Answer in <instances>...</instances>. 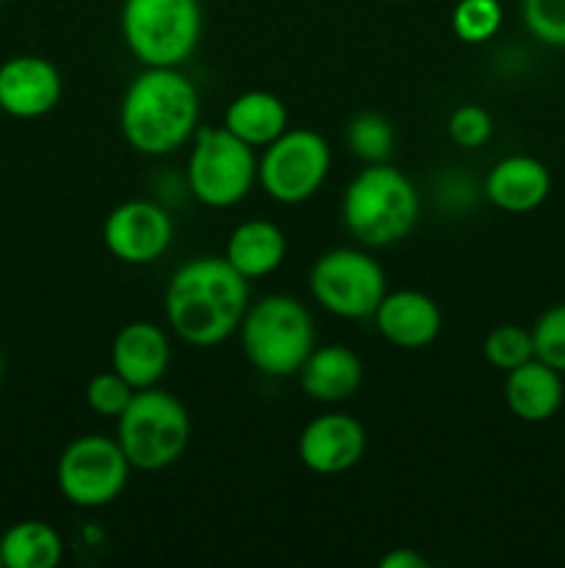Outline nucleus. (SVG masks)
Segmentation results:
<instances>
[{"mask_svg": "<svg viewBox=\"0 0 565 568\" xmlns=\"http://www.w3.org/2000/svg\"><path fill=\"white\" fill-rule=\"evenodd\" d=\"M249 281L227 258H194L177 266L164 297L166 322L192 347H216L242 327Z\"/></svg>", "mask_w": 565, "mask_h": 568, "instance_id": "obj_1", "label": "nucleus"}, {"mask_svg": "<svg viewBox=\"0 0 565 568\" xmlns=\"http://www.w3.org/2000/svg\"><path fill=\"white\" fill-rule=\"evenodd\" d=\"M199 94L177 67H147L120 105V128L136 153L166 155L197 133Z\"/></svg>", "mask_w": 565, "mask_h": 568, "instance_id": "obj_2", "label": "nucleus"}, {"mask_svg": "<svg viewBox=\"0 0 565 568\" xmlns=\"http://www.w3.org/2000/svg\"><path fill=\"white\" fill-rule=\"evenodd\" d=\"M419 211L415 186L388 161L366 164V170L349 181L341 203L343 225L369 247H388L410 236L419 222Z\"/></svg>", "mask_w": 565, "mask_h": 568, "instance_id": "obj_3", "label": "nucleus"}, {"mask_svg": "<svg viewBox=\"0 0 565 568\" xmlns=\"http://www.w3.org/2000/svg\"><path fill=\"white\" fill-rule=\"evenodd\" d=\"M314 320L297 297L269 294L242 320V347L249 364L269 377H291L314 353Z\"/></svg>", "mask_w": 565, "mask_h": 568, "instance_id": "obj_4", "label": "nucleus"}, {"mask_svg": "<svg viewBox=\"0 0 565 568\" xmlns=\"http://www.w3.org/2000/svg\"><path fill=\"white\" fill-rule=\"evenodd\" d=\"M192 419L181 399L161 388H138L116 419V442L133 469L161 471L188 447Z\"/></svg>", "mask_w": 565, "mask_h": 568, "instance_id": "obj_5", "label": "nucleus"}, {"mask_svg": "<svg viewBox=\"0 0 565 568\" xmlns=\"http://www.w3.org/2000/svg\"><path fill=\"white\" fill-rule=\"evenodd\" d=\"M203 33L199 0H125L122 37L144 67H181Z\"/></svg>", "mask_w": 565, "mask_h": 568, "instance_id": "obj_6", "label": "nucleus"}, {"mask_svg": "<svg viewBox=\"0 0 565 568\" xmlns=\"http://www.w3.org/2000/svg\"><path fill=\"white\" fill-rule=\"evenodd\" d=\"M258 178L255 148L222 128H197L188 155V186L194 197L210 209L242 203Z\"/></svg>", "mask_w": 565, "mask_h": 568, "instance_id": "obj_7", "label": "nucleus"}, {"mask_svg": "<svg viewBox=\"0 0 565 568\" xmlns=\"http://www.w3.org/2000/svg\"><path fill=\"white\" fill-rule=\"evenodd\" d=\"M310 294L341 320L374 316L386 297V272L369 253L349 247L327 250L310 270Z\"/></svg>", "mask_w": 565, "mask_h": 568, "instance_id": "obj_8", "label": "nucleus"}, {"mask_svg": "<svg viewBox=\"0 0 565 568\" xmlns=\"http://www.w3.org/2000/svg\"><path fill=\"white\" fill-rule=\"evenodd\" d=\"M131 469L116 438L81 436L61 453L55 480L78 508H103L125 491Z\"/></svg>", "mask_w": 565, "mask_h": 568, "instance_id": "obj_9", "label": "nucleus"}, {"mask_svg": "<svg viewBox=\"0 0 565 568\" xmlns=\"http://www.w3.org/2000/svg\"><path fill=\"white\" fill-rule=\"evenodd\" d=\"M330 148L316 131H286L266 144L258 161V181L271 200L297 205L314 197L330 172Z\"/></svg>", "mask_w": 565, "mask_h": 568, "instance_id": "obj_10", "label": "nucleus"}, {"mask_svg": "<svg viewBox=\"0 0 565 568\" xmlns=\"http://www.w3.org/2000/svg\"><path fill=\"white\" fill-rule=\"evenodd\" d=\"M172 239V216L150 200H127L116 205L103 225L105 247L125 264H153L170 250Z\"/></svg>", "mask_w": 565, "mask_h": 568, "instance_id": "obj_11", "label": "nucleus"}, {"mask_svg": "<svg viewBox=\"0 0 565 568\" xmlns=\"http://www.w3.org/2000/svg\"><path fill=\"white\" fill-rule=\"evenodd\" d=\"M64 83L53 61L14 55L0 64V109L17 120H37L59 105Z\"/></svg>", "mask_w": 565, "mask_h": 568, "instance_id": "obj_12", "label": "nucleus"}, {"mask_svg": "<svg viewBox=\"0 0 565 568\" xmlns=\"http://www.w3.org/2000/svg\"><path fill=\"white\" fill-rule=\"evenodd\" d=\"M299 460L314 475H343L360 464L366 453V430L355 416L325 414L316 416L299 433Z\"/></svg>", "mask_w": 565, "mask_h": 568, "instance_id": "obj_13", "label": "nucleus"}, {"mask_svg": "<svg viewBox=\"0 0 565 568\" xmlns=\"http://www.w3.org/2000/svg\"><path fill=\"white\" fill-rule=\"evenodd\" d=\"M377 331L388 344L402 349H424L441 336L443 316L441 308L427 294L402 288L382 297L374 311Z\"/></svg>", "mask_w": 565, "mask_h": 568, "instance_id": "obj_14", "label": "nucleus"}, {"mask_svg": "<svg viewBox=\"0 0 565 568\" xmlns=\"http://www.w3.org/2000/svg\"><path fill=\"white\" fill-rule=\"evenodd\" d=\"M172 361V344L166 333L153 322H131L116 333L111 344V366L133 388L158 386Z\"/></svg>", "mask_w": 565, "mask_h": 568, "instance_id": "obj_15", "label": "nucleus"}, {"mask_svg": "<svg viewBox=\"0 0 565 568\" xmlns=\"http://www.w3.org/2000/svg\"><path fill=\"white\" fill-rule=\"evenodd\" d=\"M552 192L546 164L532 155H507L496 161L485 178V194L496 209L507 214H530L541 209Z\"/></svg>", "mask_w": 565, "mask_h": 568, "instance_id": "obj_16", "label": "nucleus"}, {"mask_svg": "<svg viewBox=\"0 0 565 568\" xmlns=\"http://www.w3.org/2000/svg\"><path fill=\"white\" fill-rule=\"evenodd\" d=\"M563 375L537 358L510 369L504 381V403L510 414L526 425H541L552 419L563 405Z\"/></svg>", "mask_w": 565, "mask_h": 568, "instance_id": "obj_17", "label": "nucleus"}, {"mask_svg": "<svg viewBox=\"0 0 565 568\" xmlns=\"http://www.w3.org/2000/svg\"><path fill=\"white\" fill-rule=\"evenodd\" d=\"M299 375V386L316 403H341L358 392L363 381V364L358 355L343 344H327L314 347V353L305 358Z\"/></svg>", "mask_w": 565, "mask_h": 568, "instance_id": "obj_18", "label": "nucleus"}, {"mask_svg": "<svg viewBox=\"0 0 565 568\" xmlns=\"http://www.w3.org/2000/svg\"><path fill=\"white\" fill-rule=\"evenodd\" d=\"M225 258L247 281L266 277L286 258V236L275 222L247 220L227 239Z\"/></svg>", "mask_w": 565, "mask_h": 568, "instance_id": "obj_19", "label": "nucleus"}, {"mask_svg": "<svg viewBox=\"0 0 565 568\" xmlns=\"http://www.w3.org/2000/svg\"><path fill=\"white\" fill-rule=\"evenodd\" d=\"M225 128L249 148H266L288 131V109L271 92H244L227 105Z\"/></svg>", "mask_w": 565, "mask_h": 568, "instance_id": "obj_20", "label": "nucleus"}, {"mask_svg": "<svg viewBox=\"0 0 565 568\" xmlns=\"http://www.w3.org/2000/svg\"><path fill=\"white\" fill-rule=\"evenodd\" d=\"M6 568H55L64 558V541L48 521H17L0 538Z\"/></svg>", "mask_w": 565, "mask_h": 568, "instance_id": "obj_21", "label": "nucleus"}, {"mask_svg": "<svg viewBox=\"0 0 565 568\" xmlns=\"http://www.w3.org/2000/svg\"><path fill=\"white\" fill-rule=\"evenodd\" d=\"M347 142L358 159L366 164H382L388 161L393 150V128L377 111H363V114L352 116L347 125Z\"/></svg>", "mask_w": 565, "mask_h": 568, "instance_id": "obj_22", "label": "nucleus"}, {"mask_svg": "<svg viewBox=\"0 0 565 568\" xmlns=\"http://www.w3.org/2000/svg\"><path fill=\"white\" fill-rule=\"evenodd\" d=\"M504 11L499 0H460L452 11V28L460 42L482 44L502 28Z\"/></svg>", "mask_w": 565, "mask_h": 568, "instance_id": "obj_23", "label": "nucleus"}, {"mask_svg": "<svg viewBox=\"0 0 565 568\" xmlns=\"http://www.w3.org/2000/svg\"><path fill=\"white\" fill-rule=\"evenodd\" d=\"M485 361L496 369L510 372L515 366L526 364L535 358V342H532V331L521 325H499L487 333L485 344H482Z\"/></svg>", "mask_w": 565, "mask_h": 568, "instance_id": "obj_24", "label": "nucleus"}, {"mask_svg": "<svg viewBox=\"0 0 565 568\" xmlns=\"http://www.w3.org/2000/svg\"><path fill=\"white\" fill-rule=\"evenodd\" d=\"M535 358L565 375V303L552 305L532 325Z\"/></svg>", "mask_w": 565, "mask_h": 568, "instance_id": "obj_25", "label": "nucleus"}, {"mask_svg": "<svg viewBox=\"0 0 565 568\" xmlns=\"http://www.w3.org/2000/svg\"><path fill=\"white\" fill-rule=\"evenodd\" d=\"M521 17L537 42L565 48V0H521Z\"/></svg>", "mask_w": 565, "mask_h": 568, "instance_id": "obj_26", "label": "nucleus"}, {"mask_svg": "<svg viewBox=\"0 0 565 568\" xmlns=\"http://www.w3.org/2000/svg\"><path fill=\"white\" fill-rule=\"evenodd\" d=\"M136 388L120 375V372H100L89 381L86 386V403L89 408L97 416H105V419H120L122 410L127 408V403L133 399Z\"/></svg>", "mask_w": 565, "mask_h": 568, "instance_id": "obj_27", "label": "nucleus"}, {"mask_svg": "<svg viewBox=\"0 0 565 568\" xmlns=\"http://www.w3.org/2000/svg\"><path fill=\"white\" fill-rule=\"evenodd\" d=\"M493 133V120L482 105H460L449 116V136L454 144L465 150H476L491 139Z\"/></svg>", "mask_w": 565, "mask_h": 568, "instance_id": "obj_28", "label": "nucleus"}, {"mask_svg": "<svg viewBox=\"0 0 565 568\" xmlns=\"http://www.w3.org/2000/svg\"><path fill=\"white\" fill-rule=\"evenodd\" d=\"M424 558H421L415 549H408V547H399L393 549V552H388L386 558L380 560V568H427Z\"/></svg>", "mask_w": 565, "mask_h": 568, "instance_id": "obj_29", "label": "nucleus"}, {"mask_svg": "<svg viewBox=\"0 0 565 568\" xmlns=\"http://www.w3.org/2000/svg\"><path fill=\"white\" fill-rule=\"evenodd\" d=\"M0 377H3V353H0Z\"/></svg>", "mask_w": 565, "mask_h": 568, "instance_id": "obj_30", "label": "nucleus"}, {"mask_svg": "<svg viewBox=\"0 0 565 568\" xmlns=\"http://www.w3.org/2000/svg\"><path fill=\"white\" fill-rule=\"evenodd\" d=\"M0 568H3V555H0Z\"/></svg>", "mask_w": 565, "mask_h": 568, "instance_id": "obj_31", "label": "nucleus"}, {"mask_svg": "<svg viewBox=\"0 0 565 568\" xmlns=\"http://www.w3.org/2000/svg\"><path fill=\"white\" fill-rule=\"evenodd\" d=\"M0 3H6V0H0Z\"/></svg>", "mask_w": 565, "mask_h": 568, "instance_id": "obj_32", "label": "nucleus"}]
</instances>
